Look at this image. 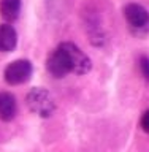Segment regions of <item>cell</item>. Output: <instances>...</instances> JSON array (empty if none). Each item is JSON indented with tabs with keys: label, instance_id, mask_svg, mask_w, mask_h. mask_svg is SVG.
<instances>
[{
	"label": "cell",
	"instance_id": "cell-8",
	"mask_svg": "<svg viewBox=\"0 0 149 152\" xmlns=\"http://www.w3.org/2000/svg\"><path fill=\"white\" fill-rule=\"evenodd\" d=\"M21 13V0H0V16L7 22H14Z\"/></svg>",
	"mask_w": 149,
	"mask_h": 152
},
{
	"label": "cell",
	"instance_id": "cell-4",
	"mask_svg": "<svg viewBox=\"0 0 149 152\" xmlns=\"http://www.w3.org/2000/svg\"><path fill=\"white\" fill-rule=\"evenodd\" d=\"M124 16L133 28H145L149 26V11L138 3H128L124 8Z\"/></svg>",
	"mask_w": 149,
	"mask_h": 152
},
{
	"label": "cell",
	"instance_id": "cell-10",
	"mask_svg": "<svg viewBox=\"0 0 149 152\" xmlns=\"http://www.w3.org/2000/svg\"><path fill=\"white\" fill-rule=\"evenodd\" d=\"M140 124H141V128H143V130H145L146 133H149V109L141 116V122H140Z\"/></svg>",
	"mask_w": 149,
	"mask_h": 152
},
{
	"label": "cell",
	"instance_id": "cell-6",
	"mask_svg": "<svg viewBox=\"0 0 149 152\" xmlns=\"http://www.w3.org/2000/svg\"><path fill=\"white\" fill-rule=\"evenodd\" d=\"M18 113V103L14 95L10 92H0V121L10 122L13 121Z\"/></svg>",
	"mask_w": 149,
	"mask_h": 152
},
{
	"label": "cell",
	"instance_id": "cell-7",
	"mask_svg": "<svg viewBox=\"0 0 149 152\" xmlns=\"http://www.w3.org/2000/svg\"><path fill=\"white\" fill-rule=\"evenodd\" d=\"M18 33L13 26L2 24L0 26V52H10L16 48Z\"/></svg>",
	"mask_w": 149,
	"mask_h": 152
},
{
	"label": "cell",
	"instance_id": "cell-3",
	"mask_svg": "<svg viewBox=\"0 0 149 152\" xmlns=\"http://www.w3.org/2000/svg\"><path fill=\"white\" fill-rule=\"evenodd\" d=\"M32 64L26 59H19V60H14L11 62L7 68H5V81L11 86H19V84H24L30 79L32 76Z\"/></svg>",
	"mask_w": 149,
	"mask_h": 152
},
{
	"label": "cell",
	"instance_id": "cell-1",
	"mask_svg": "<svg viewBox=\"0 0 149 152\" xmlns=\"http://www.w3.org/2000/svg\"><path fill=\"white\" fill-rule=\"evenodd\" d=\"M57 49H59V52L64 57L70 73L86 75L87 71H90V66H92L90 59L76 45L67 41V43H62V45L57 46Z\"/></svg>",
	"mask_w": 149,
	"mask_h": 152
},
{
	"label": "cell",
	"instance_id": "cell-5",
	"mask_svg": "<svg viewBox=\"0 0 149 152\" xmlns=\"http://www.w3.org/2000/svg\"><path fill=\"white\" fill-rule=\"evenodd\" d=\"M46 68H48V71H49L52 76H54V78H64V76H67V75L70 73L68 66H67L64 57H62V54L59 52L57 48L51 52L49 56H48Z\"/></svg>",
	"mask_w": 149,
	"mask_h": 152
},
{
	"label": "cell",
	"instance_id": "cell-2",
	"mask_svg": "<svg viewBox=\"0 0 149 152\" xmlns=\"http://www.w3.org/2000/svg\"><path fill=\"white\" fill-rule=\"evenodd\" d=\"M26 103H27V108L40 117L52 116V113L56 109V102L52 98V95L43 87H35L29 90L26 97Z\"/></svg>",
	"mask_w": 149,
	"mask_h": 152
},
{
	"label": "cell",
	"instance_id": "cell-9",
	"mask_svg": "<svg viewBox=\"0 0 149 152\" xmlns=\"http://www.w3.org/2000/svg\"><path fill=\"white\" fill-rule=\"evenodd\" d=\"M138 65H140V71H141V75L145 76V79L149 81V57L141 56L140 60H138Z\"/></svg>",
	"mask_w": 149,
	"mask_h": 152
}]
</instances>
